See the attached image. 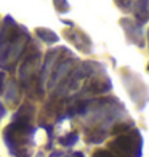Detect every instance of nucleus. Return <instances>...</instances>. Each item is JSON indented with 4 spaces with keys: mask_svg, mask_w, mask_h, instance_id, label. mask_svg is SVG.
<instances>
[{
    "mask_svg": "<svg viewBox=\"0 0 149 157\" xmlns=\"http://www.w3.org/2000/svg\"><path fill=\"white\" fill-rule=\"evenodd\" d=\"M31 117H32V108L31 106H23L15 114L13 122L5 128L3 140L13 154H18L19 151H23L31 143V138L34 135Z\"/></svg>",
    "mask_w": 149,
    "mask_h": 157,
    "instance_id": "1",
    "label": "nucleus"
},
{
    "mask_svg": "<svg viewBox=\"0 0 149 157\" xmlns=\"http://www.w3.org/2000/svg\"><path fill=\"white\" fill-rule=\"evenodd\" d=\"M109 147L114 149L112 152H116L122 157H141L143 138H141V133L136 128H133L127 135H120L119 138H116L109 144Z\"/></svg>",
    "mask_w": 149,
    "mask_h": 157,
    "instance_id": "2",
    "label": "nucleus"
},
{
    "mask_svg": "<svg viewBox=\"0 0 149 157\" xmlns=\"http://www.w3.org/2000/svg\"><path fill=\"white\" fill-rule=\"evenodd\" d=\"M67 138H69V140L61 138L59 143H61V144H64V146H72L74 143L77 141V133H71V135H67Z\"/></svg>",
    "mask_w": 149,
    "mask_h": 157,
    "instance_id": "3",
    "label": "nucleus"
},
{
    "mask_svg": "<svg viewBox=\"0 0 149 157\" xmlns=\"http://www.w3.org/2000/svg\"><path fill=\"white\" fill-rule=\"evenodd\" d=\"M93 157H122V155H119L112 151H96L93 154Z\"/></svg>",
    "mask_w": 149,
    "mask_h": 157,
    "instance_id": "4",
    "label": "nucleus"
},
{
    "mask_svg": "<svg viewBox=\"0 0 149 157\" xmlns=\"http://www.w3.org/2000/svg\"><path fill=\"white\" fill-rule=\"evenodd\" d=\"M5 80V74L0 72V93H3V90H2V82Z\"/></svg>",
    "mask_w": 149,
    "mask_h": 157,
    "instance_id": "5",
    "label": "nucleus"
},
{
    "mask_svg": "<svg viewBox=\"0 0 149 157\" xmlns=\"http://www.w3.org/2000/svg\"><path fill=\"white\" fill-rule=\"evenodd\" d=\"M3 112H5V109H3V106H2V103H0V119H2V116H3Z\"/></svg>",
    "mask_w": 149,
    "mask_h": 157,
    "instance_id": "6",
    "label": "nucleus"
}]
</instances>
